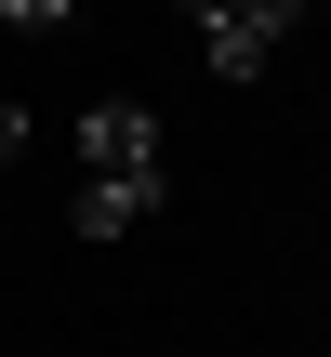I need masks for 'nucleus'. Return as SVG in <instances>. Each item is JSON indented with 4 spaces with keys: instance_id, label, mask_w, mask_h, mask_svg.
<instances>
[{
    "instance_id": "obj_1",
    "label": "nucleus",
    "mask_w": 331,
    "mask_h": 357,
    "mask_svg": "<svg viewBox=\"0 0 331 357\" xmlns=\"http://www.w3.org/2000/svg\"><path fill=\"white\" fill-rule=\"evenodd\" d=\"M159 185H172V159H159V106H133V93L80 106V199H66V225H80V238H119V225L159 212Z\"/></svg>"
},
{
    "instance_id": "obj_2",
    "label": "nucleus",
    "mask_w": 331,
    "mask_h": 357,
    "mask_svg": "<svg viewBox=\"0 0 331 357\" xmlns=\"http://www.w3.org/2000/svg\"><path fill=\"white\" fill-rule=\"evenodd\" d=\"M186 26H199L212 79L239 93V79H265V66H279V40L305 26V0H186Z\"/></svg>"
},
{
    "instance_id": "obj_3",
    "label": "nucleus",
    "mask_w": 331,
    "mask_h": 357,
    "mask_svg": "<svg viewBox=\"0 0 331 357\" xmlns=\"http://www.w3.org/2000/svg\"><path fill=\"white\" fill-rule=\"evenodd\" d=\"M66 13H80V0H0V26H27V40H53Z\"/></svg>"
},
{
    "instance_id": "obj_4",
    "label": "nucleus",
    "mask_w": 331,
    "mask_h": 357,
    "mask_svg": "<svg viewBox=\"0 0 331 357\" xmlns=\"http://www.w3.org/2000/svg\"><path fill=\"white\" fill-rule=\"evenodd\" d=\"M0 159H27V106H0Z\"/></svg>"
}]
</instances>
